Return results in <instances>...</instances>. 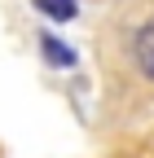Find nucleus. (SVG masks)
<instances>
[{"instance_id": "f257e3e1", "label": "nucleus", "mask_w": 154, "mask_h": 158, "mask_svg": "<svg viewBox=\"0 0 154 158\" xmlns=\"http://www.w3.org/2000/svg\"><path fill=\"white\" fill-rule=\"evenodd\" d=\"M132 57H137V70L145 79H154V18L137 31V40H132Z\"/></svg>"}, {"instance_id": "f03ea898", "label": "nucleus", "mask_w": 154, "mask_h": 158, "mask_svg": "<svg viewBox=\"0 0 154 158\" xmlns=\"http://www.w3.org/2000/svg\"><path fill=\"white\" fill-rule=\"evenodd\" d=\"M49 18H57V22H66V18H75V0H35Z\"/></svg>"}]
</instances>
